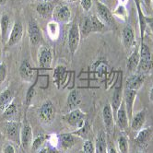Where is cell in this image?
Returning a JSON list of instances; mask_svg holds the SVG:
<instances>
[{
  "label": "cell",
  "mask_w": 153,
  "mask_h": 153,
  "mask_svg": "<svg viewBox=\"0 0 153 153\" xmlns=\"http://www.w3.org/2000/svg\"><path fill=\"white\" fill-rule=\"evenodd\" d=\"M90 132H91V126H90L89 123L86 121V122L84 123L83 126H82V127H80L79 129H78L76 131H75V132H74L73 134L86 139L87 137H89Z\"/></svg>",
  "instance_id": "34"
},
{
  "label": "cell",
  "mask_w": 153,
  "mask_h": 153,
  "mask_svg": "<svg viewBox=\"0 0 153 153\" xmlns=\"http://www.w3.org/2000/svg\"><path fill=\"white\" fill-rule=\"evenodd\" d=\"M137 153H144V152H140V151H139V152H137Z\"/></svg>",
  "instance_id": "55"
},
{
  "label": "cell",
  "mask_w": 153,
  "mask_h": 153,
  "mask_svg": "<svg viewBox=\"0 0 153 153\" xmlns=\"http://www.w3.org/2000/svg\"><path fill=\"white\" fill-rule=\"evenodd\" d=\"M122 36H123V42H124L126 48H130L134 45V43H135L134 30L130 25H126L123 29Z\"/></svg>",
  "instance_id": "18"
},
{
  "label": "cell",
  "mask_w": 153,
  "mask_h": 153,
  "mask_svg": "<svg viewBox=\"0 0 153 153\" xmlns=\"http://www.w3.org/2000/svg\"><path fill=\"white\" fill-rule=\"evenodd\" d=\"M137 12H138V17H139V25H140V34H141V38H143L144 36V31L146 29V25H147V21H146V18L144 17V15L142 14V11L140 9V6L138 3H137Z\"/></svg>",
  "instance_id": "35"
},
{
  "label": "cell",
  "mask_w": 153,
  "mask_h": 153,
  "mask_svg": "<svg viewBox=\"0 0 153 153\" xmlns=\"http://www.w3.org/2000/svg\"><path fill=\"white\" fill-rule=\"evenodd\" d=\"M145 79H146L145 75L141 74V73L131 75L130 76H128L127 79H126V89L137 91L141 88V86L143 85V83L145 81Z\"/></svg>",
  "instance_id": "10"
},
{
  "label": "cell",
  "mask_w": 153,
  "mask_h": 153,
  "mask_svg": "<svg viewBox=\"0 0 153 153\" xmlns=\"http://www.w3.org/2000/svg\"><path fill=\"white\" fill-rule=\"evenodd\" d=\"M95 153H107V141L104 132H102L98 135L95 143Z\"/></svg>",
  "instance_id": "22"
},
{
  "label": "cell",
  "mask_w": 153,
  "mask_h": 153,
  "mask_svg": "<svg viewBox=\"0 0 153 153\" xmlns=\"http://www.w3.org/2000/svg\"><path fill=\"white\" fill-rule=\"evenodd\" d=\"M24 124L21 126L20 130V145L24 149V151H28L30 149H31L32 144V138H33V135H32V128L30 125L24 120Z\"/></svg>",
  "instance_id": "4"
},
{
  "label": "cell",
  "mask_w": 153,
  "mask_h": 153,
  "mask_svg": "<svg viewBox=\"0 0 153 153\" xmlns=\"http://www.w3.org/2000/svg\"><path fill=\"white\" fill-rule=\"evenodd\" d=\"M4 134L8 138L16 143H20V124L14 121H7L3 125Z\"/></svg>",
  "instance_id": "3"
},
{
  "label": "cell",
  "mask_w": 153,
  "mask_h": 153,
  "mask_svg": "<svg viewBox=\"0 0 153 153\" xmlns=\"http://www.w3.org/2000/svg\"><path fill=\"white\" fill-rule=\"evenodd\" d=\"M144 2H145L146 6H147L148 7H150V4H151V0H144Z\"/></svg>",
  "instance_id": "49"
},
{
  "label": "cell",
  "mask_w": 153,
  "mask_h": 153,
  "mask_svg": "<svg viewBox=\"0 0 153 153\" xmlns=\"http://www.w3.org/2000/svg\"><path fill=\"white\" fill-rule=\"evenodd\" d=\"M80 103V96L79 91H72L68 96L67 101V106L69 109H72L73 107L79 105Z\"/></svg>",
  "instance_id": "28"
},
{
  "label": "cell",
  "mask_w": 153,
  "mask_h": 153,
  "mask_svg": "<svg viewBox=\"0 0 153 153\" xmlns=\"http://www.w3.org/2000/svg\"><path fill=\"white\" fill-rule=\"evenodd\" d=\"M149 101L153 102V86L151 87V89L149 91Z\"/></svg>",
  "instance_id": "48"
},
{
  "label": "cell",
  "mask_w": 153,
  "mask_h": 153,
  "mask_svg": "<svg viewBox=\"0 0 153 153\" xmlns=\"http://www.w3.org/2000/svg\"><path fill=\"white\" fill-rule=\"evenodd\" d=\"M34 69L31 68L28 60H24L19 67V75L24 81H32L34 78Z\"/></svg>",
  "instance_id": "14"
},
{
  "label": "cell",
  "mask_w": 153,
  "mask_h": 153,
  "mask_svg": "<svg viewBox=\"0 0 153 153\" xmlns=\"http://www.w3.org/2000/svg\"><path fill=\"white\" fill-rule=\"evenodd\" d=\"M53 18L57 22L67 23L71 18V11L68 6L58 5L53 10Z\"/></svg>",
  "instance_id": "6"
},
{
  "label": "cell",
  "mask_w": 153,
  "mask_h": 153,
  "mask_svg": "<svg viewBox=\"0 0 153 153\" xmlns=\"http://www.w3.org/2000/svg\"><path fill=\"white\" fill-rule=\"evenodd\" d=\"M49 142L52 146H54V147L57 146V143H59L58 137H56V135H51L49 137Z\"/></svg>",
  "instance_id": "44"
},
{
  "label": "cell",
  "mask_w": 153,
  "mask_h": 153,
  "mask_svg": "<svg viewBox=\"0 0 153 153\" xmlns=\"http://www.w3.org/2000/svg\"><path fill=\"white\" fill-rule=\"evenodd\" d=\"M102 119L105 127L110 131L114 126V112L111 104H106L102 109Z\"/></svg>",
  "instance_id": "17"
},
{
  "label": "cell",
  "mask_w": 153,
  "mask_h": 153,
  "mask_svg": "<svg viewBox=\"0 0 153 153\" xmlns=\"http://www.w3.org/2000/svg\"><path fill=\"white\" fill-rule=\"evenodd\" d=\"M39 118L43 124L50 125L53 122L56 118V109L53 104L50 101H46L45 103H42L39 109Z\"/></svg>",
  "instance_id": "2"
},
{
  "label": "cell",
  "mask_w": 153,
  "mask_h": 153,
  "mask_svg": "<svg viewBox=\"0 0 153 153\" xmlns=\"http://www.w3.org/2000/svg\"><path fill=\"white\" fill-rule=\"evenodd\" d=\"M139 56L140 60H152V56L149 51V48L144 42H141L140 49H139Z\"/></svg>",
  "instance_id": "31"
},
{
  "label": "cell",
  "mask_w": 153,
  "mask_h": 153,
  "mask_svg": "<svg viewBox=\"0 0 153 153\" xmlns=\"http://www.w3.org/2000/svg\"><path fill=\"white\" fill-rule=\"evenodd\" d=\"M153 69V60H139V64L137 67V71L138 73L144 74L149 72L150 70Z\"/></svg>",
  "instance_id": "29"
},
{
  "label": "cell",
  "mask_w": 153,
  "mask_h": 153,
  "mask_svg": "<svg viewBox=\"0 0 153 153\" xmlns=\"http://www.w3.org/2000/svg\"><path fill=\"white\" fill-rule=\"evenodd\" d=\"M81 153H84V152H83V151H82V152H81Z\"/></svg>",
  "instance_id": "56"
},
{
  "label": "cell",
  "mask_w": 153,
  "mask_h": 153,
  "mask_svg": "<svg viewBox=\"0 0 153 153\" xmlns=\"http://www.w3.org/2000/svg\"><path fill=\"white\" fill-rule=\"evenodd\" d=\"M140 56H139V50L135 49L132 53L130 54V56L128 57L126 68L129 72H135L137 69L138 64H139Z\"/></svg>",
  "instance_id": "21"
},
{
  "label": "cell",
  "mask_w": 153,
  "mask_h": 153,
  "mask_svg": "<svg viewBox=\"0 0 153 153\" xmlns=\"http://www.w3.org/2000/svg\"><path fill=\"white\" fill-rule=\"evenodd\" d=\"M50 149H48V148H43V149H42L41 150H39V152L38 153H50Z\"/></svg>",
  "instance_id": "47"
},
{
  "label": "cell",
  "mask_w": 153,
  "mask_h": 153,
  "mask_svg": "<svg viewBox=\"0 0 153 153\" xmlns=\"http://www.w3.org/2000/svg\"><path fill=\"white\" fill-rule=\"evenodd\" d=\"M68 1H70V2H75V1H76V0H68Z\"/></svg>",
  "instance_id": "53"
},
{
  "label": "cell",
  "mask_w": 153,
  "mask_h": 153,
  "mask_svg": "<svg viewBox=\"0 0 153 153\" xmlns=\"http://www.w3.org/2000/svg\"><path fill=\"white\" fill-rule=\"evenodd\" d=\"M90 19H91V27H92V31L93 32H98V31L103 30L104 23L99 18H97L96 16H91V17H90Z\"/></svg>",
  "instance_id": "32"
},
{
  "label": "cell",
  "mask_w": 153,
  "mask_h": 153,
  "mask_svg": "<svg viewBox=\"0 0 153 153\" xmlns=\"http://www.w3.org/2000/svg\"><path fill=\"white\" fill-rule=\"evenodd\" d=\"M35 95V85H32L30 86L27 93H26V97H25V105L26 107H29L33 100V97Z\"/></svg>",
  "instance_id": "38"
},
{
  "label": "cell",
  "mask_w": 153,
  "mask_h": 153,
  "mask_svg": "<svg viewBox=\"0 0 153 153\" xmlns=\"http://www.w3.org/2000/svg\"><path fill=\"white\" fill-rule=\"evenodd\" d=\"M80 4H81V7L85 11H89L91 7L92 1L91 0H80Z\"/></svg>",
  "instance_id": "42"
},
{
  "label": "cell",
  "mask_w": 153,
  "mask_h": 153,
  "mask_svg": "<svg viewBox=\"0 0 153 153\" xmlns=\"http://www.w3.org/2000/svg\"><path fill=\"white\" fill-rule=\"evenodd\" d=\"M126 1H127V0H119V2H120V4H121V5H124Z\"/></svg>",
  "instance_id": "51"
},
{
  "label": "cell",
  "mask_w": 153,
  "mask_h": 153,
  "mask_svg": "<svg viewBox=\"0 0 153 153\" xmlns=\"http://www.w3.org/2000/svg\"><path fill=\"white\" fill-rule=\"evenodd\" d=\"M3 153H16L15 148L11 144H7L3 149Z\"/></svg>",
  "instance_id": "43"
},
{
  "label": "cell",
  "mask_w": 153,
  "mask_h": 153,
  "mask_svg": "<svg viewBox=\"0 0 153 153\" xmlns=\"http://www.w3.org/2000/svg\"><path fill=\"white\" fill-rule=\"evenodd\" d=\"M97 11H98V15L100 17V19L104 24L111 25L114 22V17H113L112 12L110 11V9L102 3L101 2L97 3Z\"/></svg>",
  "instance_id": "12"
},
{
  "label": "cell",
  "mask_w": 153,
  "mask_h": 153,
  "mask_svg": "<svg viewBox=\"0 0 153 153\" xmlns=\"http://www.w3.org/2000/svg\"><path fill=\"white\" fill-rule=\"evenodd\" d=\"M79 31H80V35L82 37L88 36L91 32H93L90 17H84L81 19L80 24H79Z\"/></svg>",
  "instance_id": "25"
},
{
  "label": "cell",
  "mask_w": 153,
  "mask_h": 153,
  "mask_svg": "<svg viewBox=\"0 0 153 153\" xmlns=\"http://www.w3.org/2000/svg\"><path fill=\"white\" fill-rule=\"evenodd\" d=\"M53 60V53L50 48L46 46H42L38 53V62L40 68H50Z\"/></svg>",
  "instance_id": "9"
},
{
  "label": "cell",
  "mask_w": 153,
  "mask_h": 153,
  "mask_svg": "<svg viewBox=\"0 0 153 153\" xmlns=\"http://www.w3.org/2000/svg\"><path fill=\"white\" fill-rule=\"evenodd\" d=\"M0 58H1V48H0Z\"/></svg>",
  "instance_id": "54"
},
{
  "label": "cell",
  "mask_w": 153,
  "mask_h": 153,
  "mask_svg": "<svg viewBox=\"0 0 153 153\" xmlns=\"http://www.w3.org/2000/svg\"><path fill=\"white\" fill-rule=\"evenodd\" d=\"M116 122L119 126V128L121 130H126L128 127V123H129V119L127 116V113L125 107L124 102H122L121 105H120L119 109L116 112Z\"/></svg>",
  "instance_id": "13"
},
{
  "label": "cell",
  "mask_w": 153,
  "mask_h": 153,
  "mask_svg": "<svg viewBox=\"0 0 153 153\" xmlns=\"http://www.w3.org/2000/svg\"><path fill=\"white\" fill-rule=\"evenodd\" d=\"M0 28H1V36L3 40H6L7 36V30L9 28V17L7 15H3L0 20Z\"/></svg>",
  "instance_id": "30"
},
{
  "label": "cell",
  "mask_w": 153,
  "mask_h": 153,
  "mask_svg": "<svg viewBox=\"0 0 153 153\" xmlns=\"http://www.w3.org/2000/svg\"><path fill=\"white\" fill-rule=\"evenodd\" d=\"M58 139H59V144L64 150H67L72 148L75 145V142H76L75 137L73 136V134H70V133H65V134L59 135Z\"/></svg>",
  "instance_id": "20"
},
{
  "label": "cell",
  "mask_w": 153,
  "mask_h": 153,
  "mask_svg": "<svg viewBox=\"0 0 153 153\" xmlns=\"http://www.w3.org/2000/svg\"><path fill=\"white\" fill-rule=\"evenodd\" d=\"M107 153H118L116 148L113 145H110V146H108L107 148Z\"/></svg>",
  "instance_id": "45"
},
{
  "label": "cell",
  "mask_w": 153,
  "mask_h": 153,
  "mask_svg": "<svg viewBox=\"0 0 153 153\" xmlns=\"http://www.w3.org/2000/svg\"><path fill=\"white\" fill-rule=\"evenodd\" d=\"M7 3V0H0V6H3Z\"/></svg>",
  "instance_id": "50"
},
{
  "label": "cell",
  "mask_w": 153,
  "mask_h": 153,
  "mask_svg": "<svg viewBox=\"0 0 153 153\" xmlns=\"http://www.w3.org/2000/svg\"><path fill=\"white\" fill-rule=\"evenodd\" d=\"M16 114H17V105L14 102H12L4 110V117L7 119H10L13 116H15Z\"/></svg>",
  "instance_id": "37"
},
{
  "label": "cell",
  "mask_w": 153,
  "mask_h": 153,
  "mask_svg": "<svg viewBox=\"0 0 153 153\" xmlns=\"http://www.w3.org/2000/svg\"><path fill=\"white\" fill-rule=\"evenodd\" d=\"M37 12L38 14H40L41 16L47 18L53 15V7L51 3L48 2H45V3H41L37 6Z\"/></svg>",
  "instance_id": "27"
},
{
  "label": "cell",
  "mask_w": 153,
  "mask_h": 153,
  "mask_svg": "<svg viewBox=\"0 0 153 153\" xmlns=\"http://www.w3.org/2000/svg\"><path fill=\"white\" fill-rule=\"evenodd\" d=\"M13 92L9 90L4 91L1 94H0V109L5 110V109L13 102Z\"/></svg>",
  "instance_id": "24"
},
{
  "label": "cell",
  "mask_w": 153,
  "mask_h": 153,
  "mask_svg": "<svg viewBox=\"0 0 153 153\" xmlns=\"http://www.w3.org/2000/svg\"><path fill=\"white\" fill-rule=\"evenodd\" d=\"M47 32L49 37L53 40V41H56L59 37V33H60V27L57 23V21L53 20L51 21V22L48 23L47 25Z\"/></svg>",
  "instance_id": "26"
},
{
  "label": "cell",
  "mask_w": 153,
  "mask_h": 153,
  "mask_svg": "<svg viewBox=\"0 0 153 153\" xmlns=\"http://www.w3.org/2000/svg\"><path fill=\"white\" fill-rule=\"evenodd\" d=\"M86 114L80 110V109H74L67 114L63 116L64 121L68 124L70 126L79 129L83 126L84 123L86 122Z\"/></svg>",
  "instance_id": "1"
},
{
  "label": "cell",
  "mask_w": 153,
  "mask_h": 153,
  "mask_svg": "<svg viewBox=\"0 0 153 153\" xmlns=\"http://www.w3.org/2000/svg\"><path fill=\"white\" fill-rule=\"evenodd\" d=\"M22 34H23V27L22 24L19 21H16L14 23L11 32H10L9 37L7 39V46L11 47L15 45H17L18 42H20L21 38H22Z\"/></svg>",
  "instance_id": "8"
},
{
  "label": "cell",
  "mask_w": 153,
  "mask_h": 153,
  "mask_svg": "<svg viewBox=\"0 0 153 153\" xmlns=\"http://www.w3.org/2000/svg\"><path fill=\"white\" fill-rule=\"evenodd\" d=\"M28 34L30 37V41L33 45H36L42 40V31L37 25V23L33 20H30L28 26Z\"/></svg>",
  "instance_id": "11"
},
{
  "label": "cell",
  "mask_w": 153,
  "mask_h": 153,
  "mask_svg": "<svg viewBox=\"0 0 153 153\" xmlns=\"http://www.w3.org/2000/svg\"><path fill=\"white\" fill-rule=\"evenodd\" d=\"M117 147L119 153H128V139L125 136L119 137L117 140Z\"/></svg>",
  "instance_id": "33"
},
{
  "label": "cell",
  "mask_w": 153,
  "mask_h": 153,
  "mask_svg": "<svg viewBox=\"0 0 153 153\" xmlns=\"http://www.w3.org/2000/svg\"><path fill=\"white\" fill-rule=\"evenodd\" d=\"M123 89H122V83L120 84L118 83V85L115 86L114 88V95H113V99H112V109L113 112L116 114L117 110L119 109L120 105H121L122 102H123Z\"/></svg>",
  "instance_id": "16"
},
{
  "label": "cell",
  "mask_w": 153,
  "mask_h": 153,
  "mask_svg": "<svg viewBox=\"0 0 153 153\" xmlns=\"http://www.w3.org/2000/svg\"><path fill=\"white\" fill-rule=\"evenodd\" d=\"M114 15L120 19H125L126 17V9L124 5L119 4L116 9L114 10Z\"/></svg>",
  "instance_id": "40"
},
{
  "label": "cell",
  "mask_w": 153,
  "mask_h": 153,
  "mask_svg": "<svg viewBox=\"0 0 153 153\" xmlns=\"http://www.w3.org/2000/svg\"><path fill=\"white\" fill-rule=\"evenodd\" d=\"M146 121V113L145 111H140L133 115L131 119V128L134 131H139L143 127Z\"/></svg>",
  "instance_id": "19"
},
{
  "label": "cell",
  "mask_w": 153,
  "mask_h": 153,
  "mask_svg": "<svg viewBox=\"0 0 153 153\" xmlns=\"http://www.w3.org/2000/svg\"><path fill=\"white\" fill-rule=\"evenodd\" d=\"M151 133H152V130L149 127H147L144 129L142 128L141 130H139L138 134L136 137V143L137 144V146H139L140 148H146L150 139Z\"/></svg>",
  "instance_id": "15"
},
{
  "label": "cell",
  "mask_w": 153,
  "mask_h": 153,
  "mask_svg": "<svg viewBox=\"0 0 153 153\" xmlns=\"http://www.w3.org/2000/svg\"><path fill=\"white\" fill-rule=\"evenodd\" d=\"M146 21H147V23L149 24L151 31L153 32V18H151V19H146Z\"/></svg>",
  "instance_id": "46"
},
{
  "label": "cell",
  "mask_w": 153,
  "mask_h": 153,
  "mask_svg": "<svg viewBox=\"0 0 153 153\" xmlns=\"http://www.w3.org/2000/svg\"><path fill=\"white\" fill-rule=\"evenodd\" d=\"M2 132H1V130H0V141H1V139H2Z\"/></svg>",
  "instance_id": "52"
},
{
  "label": "cell",
  "mask_w": 153,
  "mask_h": 153,
  "mask_svg": "<svg viewBox=\"0 0 153 153\" xmlns=\"http://www.w3.org/2000/svg\"><path fill=\"white\" fill-rule=\"evenodd\" d=\"M47 139V137L45 135H39L36 138L33 139L32 141V144H31V150L32 151H35V150H38L42 145L45 143V141Z\"/></svg>",
  "instance_id": "36"
},
{
  "label": "cell",
  "mask_w": 153,
  "mask_h": 153,
  "mask_svg": "<svg viewBox=\"0 0 153 153\" xmlns=\"http://www.w3.org/2000/svg\"><path fill=\"white\" fill-rule=\"evenodd\" d=\"M80 42V31H79V27L76 24H73L69 30L68 33V48L69 51L72 54L76 53L78 50V47L79 45Z\"/></svg>",
  "instance_id": "5"
},
{
  "label": "cell",
  "mask_w": 153,
  "mask_h": 153,
  "mask_svg": "<svg viewBox=\"0 0 153 153\" xmlns=\"http://www.w3.org/2000/svg\"><path fill=\"white\" fill-rule=\"evenodd\" d=\"M67 74V68L64 65H57L53 72V81L57 86V88H60V85L64 82L65 76Z\"/></svg>",
  "instance_id": "23"
},
{
  "label": "cell",
  "mask_w": 153,
  "mask_h": 153,
  "mask_svg": "<svg viewBox=\"0 0 153 153\" xmlns=\"http://www.w3.org/2000/svg\"><path fill=\"white\" fill-rule=\"evenodd\" d=\"M137 91L129 90V89H126L123 92L124 103H125V107H126L129 121H131V119L133 117V106H134V102L137 97Z\"/></svg>",
  "instance_id": "7"
},
{
  "label": "cell",
  "mask_w": 153,
  "mask_h": 153,
  "mask_svg": "<svg viewBox=\"0 0 153 153\" xmlns=\"http://www.w3.org/2000/svg\"><path fill=\"white\" fill-rule=\"evenodd\" d=\"M84 153H95V146L91 140H86L83 145Z\"/></svg>",
  "instance_id": "39"
},
{
  "label": "cell",
  "mask_w": 153,
  "mask_h": 153,
  "mask_svg": "<svg viewBox=\"0 0 153 153\" xmlns=\"http://www.w3.org/2000/svg\"><path fill=\"white\" fill-rule=\"evenodd\" d=\"M7 78V67L3 63H0V84Z\"/></svg>",
  "instance_id": "41"
}]
</instances>
